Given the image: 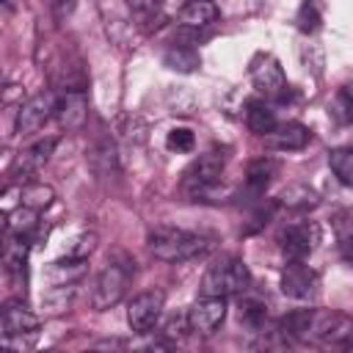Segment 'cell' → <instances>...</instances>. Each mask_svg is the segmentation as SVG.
Instances as JSON below:
<instances>
[{"mask_svg": "<svg viewBox=\"0 0 353 353\" xmlns=\"http://www.w3.org/2000/svg\"><path fill=\"white\" fill-rule=\"evenodd\" d=\"M212 237L210 234H199V232H188L179 226H154L146 234V245L149 254L160 262H188V259H199L212 248Z\"/></svg>", "mask_w": 353, "mask_h": 353, "instance_id": "cell-1", "label": "cell"}, {"mask_svg": "<svg viewBox=\"0 0 353 353\" xmlns=\"http://www.w3.org/2000/svg\"><path fill=\"white\" fill-rule=\"evenodd\" d=\"M132 273H135V262H132V259H127V256H113V259L102 268V273L97 276V281H94V295H91L94 309H97V312L113 309V306L124 298V292H127V287H130V281H132Z\"/></svg>", "mask_w": 353, "mask_h": 353, "instance_id": "cell-2", "label": "cell"}, {"mask_svg": "<svg viewBox=\"0 0 353 353\" xmlns=\"http://www.w3.org/2000/svg\"><path fill=\"white\" fill-rule=\"evenodd\" d=\"M251 287V273L245 268L243 259L237 256H221L215 265L207 268L204 279H201V292L204 295H243Z\"/></svg>", "mask_w": 353, "mask_h": 353, "instance_id": "cell-3", "label": "cell"}, {"mask_svg": "<svg viewBox=\"0 0 353 353\" xmlns=\"http://www.w3.org/2000/svg\"><path fill=\"white\" fill-rule=\"evenodd\" d=\"M320 243V226L314 221H298L279 232V248L287 259H306Z\"/></svg>", "mask_w": 353, "mask_h": 353, "instance_id": "cell-4", "label": "cell"}, {"mask_svg": "<svg viewBox=\"0 0 353 353\" xmlns=\"http://www.w3.org/2000/svg\"><path fill=\"white\" fill-rule=\"evenodd\" d=\"M55 102H58V97L52 91H39L30 99H25L17 110V132L19 135L39 132L55 116Z\"/></svg>", "mask_w": 353, "mask_h": 353, "instance_id": "cell-5", "label": "cell"}, {"mask_svg": "<svg viewBox=\"0 0 353 353\" xmlns=\"http://www.w3.org/2000/svg\"><path fill=\"white\" fill-rule=\"evenodd\" d=\"M223 165H226V154L221 149H210L204 152L188 171H185V188L193 193V196H201L207 193L223 174Z\"/></svg>", "mask_w": 353, "mask_h": 353, "instance_id": "cell-6", "label": "cell"}, {"mask_svg": "<svg viewBox=\"0 0 353 353\" xmlns=\"http://www.w3.org/2000/svg\"><path fill=\"white\" fill-rule=\"evenodd\" d=\"M223 320H226V298H221V295H204L201 292V298L193 301L188 309L190 331L201 334V336L215 334Z\"/></svg>", "mask_w": 353, "mask_h": 353, "instance_id": "cell-7", "label": "cell"}, {"mask_svg": "<svg viewBox=\"0 0 353 353\" xmlns=\"http://www.w3.org/2000/svg\"><path fill=\"white\" fill-rule=\"evenodd\" d=\"M163 303H165V295L160 290H146L141 295H135L127 306V323L135 334H149L160 314H163Z\"/></svg>", "mask_w": 353, "mask_h": 353, "instance_id": "cell-8", "label": "cell"}, {"mask_svg": "<svg viewBox=\"0 0 353 353\" xmlns=\"http://www.w3.org/2000/svg\"><path fill=\"white\" fill-rule=\"evenodd\" d=\"M317 287H320V276H317V270L303 265V259H290V265L281 270V292L295 301L314 298Z\"/></svg>", "mask_w": 353, "mask_h": 353, "instance_id": "cell-9", "label": "cell"}, {"mask_svg": "<svg viewBox=\"0 0 353 353\" xmlns=\"http://www.w3.org/2000/svg\"><path fill=\"white\" fill-rule=\"evenodd\" d=\"M55 121L61 130H83L88 121V99L83 88H66L55 102Z\"/></svg>", "mask_w": 353, "mask_h": 353, "instance_id": "cell-10", "label": "cell"}, {"mask_svg": "<svg viewBox=\"0 0 353 353\" xmlns=\"http://www.w3.org/2000/svg\"><path fill=\"white\" fill-rule=\"evenodd\" d=\"M248 74H251V83L256 85V91H262V94L273 97V94H281L287 88V77H284L281 63L273 55H268V52H259L251 61Z\"/></svg>", "mask_w": 353, "mask_h": 353, "instance_id": "cell-11", "label": "cell"}, {"mask_svg": "<svg viewBox=\"0 0 353 353\" xmlns=\"http://www.w3.org/2000/svg\"><path fill=\"white\" fill-rule=\"evenodd\" d=\"M39 328V317L28 309L25 301L19 298H11L3 303V342L8 345L14 336H25V334H33Z\"/></svg>", "mask_w": 353, "mask_h": 353, "instance_id": "cell-12", "label": "cell"}, {"mask_svg": "<svg viewBox=\"0 0 353 353\" xmlns=\"http://www.w3.org/2000/svg\"><path fill=\"white\" fill-rule=\"evenodd\" d=\"M55 146H58L55 138H44V141H36V143L19 149L17 157H14V163H11V176H17V179L33 176V174L50 160V154H52Z\"/></svg>", "mask_w": 353, "mask_h": 353, "instance_id": "cell-13", "label": "cell"}, {"mask_svg": "<svg viewBox=\"0 0 353 353\" xmlns=\"http://www.w3.org/2000/svg\"><path fill=\"white\" fill-rule=\"evenodd\" d=\"M265 138H268V143H270L273 149L298 152V149H303V146L309 143L312 132H309V127H303L301 121H284V124H276V130L268 132Z\"/></svg>", "mask_w": 353, "mask_h": 353, "instance_id": "cell-14", "label": "cell"}, {"mask_svg": "<svg viewBox=\"0 0 353 353\" xmlns=\"http://www.w3.org/2000/svg\"><path fill=\"white\" fill-rule=\"evenodd\" d=\"M218 6L215 0H188L182 8H179V25L185 28H210L215 19H218Z\"/></svg>", "mask_w": 353, "mask_h": 353, "instance_id": "cell-15", "label": "cell"}, {"mask_svg": "<svg viewBox=\"0 0 353 353\" xmlns=\"http://www.w3.org/2000/svg\"><path fill=\"white\" fill-rule=\"evenodd\" d=\"M245 124H248L251 132H256V135H268V132L276 130L279 119H276V110H273L268 102L254 99V102L245 105Z\"/></svg>", "mask_w": 353, "mask_h": 353, "instance_id": "cell-16", "label": "cell"}, {"mask_svg": "<svg viewBox=\"0 0 353 353\" xmlns=\"http://www.w3.org/2000/svg\"><path fill=\"white\" fill-rule=\"evenodd\" d=\"M279 204L292 210V212H306V210H314L320 204V196L309 185H287L279 193Z\"/></svg>", "mask_w": 353, "mask_h": 353, "instance_id": "cell-17", "label": "cell"}, {"mask_svg": "<svg viewBox=\"0 0 353 353\" xmlns=\"http://www.w3.org/2000/svg\"><path fill=\"white\" fill-rule=\"evenodd\" d=\"M163 63H165L168 69H174V72L188 74V72H196V69L201 66V55H199L193 47H188V44H171V47L163 52Z\"/></svg>", "mask_w": 353, "mask_h": 353, "instance_id": "cell-18", "label": "cell"}, {"mask_svg": "<svg viewBox=\"0 0 353 353\" xmlns=\"http://www.w3.org/2000/svg\"><path fill=\"white\" fill-rule=\"evenodd\" d=\"M276 171H279V163L273 160V157H256V160H251L248 163V171H245V185L254 190V193H262L268 185H270V179L276 176Z\"/></svg>", "mask_w": 353, "mask_h": 353, "instance_id": "cell-19", "label": "cell"}, {"mask_svg": "<svg viewBox=\"0 0 353 353\" xmlns=\"http://www.w3.org/2000/svg\"><path fill=\"white\" fill-rule=\"evenodd\" d=\"M39 221V210L19 204L17 210H6V234H22L30 237V232L36 229Z\"/></svg>", "mask_w": 353, "mask_h": 353, "instance_id": "cell-20", "label": "cell"}, {"mask_svg": "<svg viewBox=\"0 0 353 353\" xmlns=\"http://www.w3.org/2000/svg\"><path fill=\"white\" fill-rule=\"evenodd\" d=\"M328 165H331L334 176L342 185L353 188V146H336V149H331L328 152Z\"/></svg>", "mask_w": 353, "mask_h": 353, "instance_id": "cell-21", "label": "cell"}, {"mask_svg": "<svg viewBox=\"0 0 353 353\" xmlns=\"http://www.w3.org/2000/svg\"><path fill=\"white\" fill-rule=\"evenodd\" d=\"M52 199H55L52 188L41 185V182H33V185H22V188H19V204H25V207L44 210V207L52 204Z\"/></svg>", "mask_w": 353, "mask_h": 353, "instance_id": "cell-22", "label": "cell"}, {"mask_svg": "<svg viewBox=\"0 0 353 353\" xmlns=\"http://www.w3.org/2000/svg\"><path fill=\"white\" fill-rule=\"evenodd\" d=\"M240 323L259 331L265 325V317H268V306L259 301V298H240Z\"/></svg>", "mask_w": 353, "mask_h": 353, "instance_id": "cell-23", "label": "cell"}, {"mask_svg": "<svg viewBox=\"0 0 353 353\" xmlns=\"http://www.w3.org/2000/svg\"><path fill=\"white\" fill-rule=\"evenodd\" d=\"M334 232H336L339 251H342V256L347 259V256L353 254V215L339 212V215L334 218Z\"/></svg>", "mask_w": 353, "mask_h": 353, "instance_id": "cell-24", "label": "cell"}, {"mask_svg": "<svg viewBox=\"0 0 353 353\" xmlns=\"http://www.w3.org/2000/svg\"><path fill=\"white\" fill-rule=\"evenodd\" d=\"M72 298H74V284H55V287L47 292L44 303H47V309H50L52 314H61V312H66V309L72 306Z\"/></svg>", "mask_w": 353, "mask_h": 353, "instance_id": "cell-25", "label": "cell"}, {"mask_svg": "<svg viewBox=\"0 0 353 353\" xmlns=\"http://www.w3.org/2000/svg\"><path fill=\"white\" fill-rule=\"evenodd\" d=\"M165 146H168L171 152H193L196 135H193L188 127H174V130L168 132V138H165Z\"/></svg>", "mask_w": 353, "mask_h": 353, "instance_id": "cell-26", "label": "cell"}, {"mask_svg": "<svg viewBox=\"0 0 353 353\" xmlns=\"http://www.w3.org/2000/svg\"><path fill=\"white\" fill-rule=\"evenodd\" d=\"M295 22H298V28H301L303 33H314V30L320 28V11H317V6H314L312 0H306V3L298 8Z\"/></svg>", "mask_w": 353, "mask_h": 353, "instance_id": "cell-27", "label": "cell"}, {"mask_svg": "<svg viewBox=\"0 0 353 353\" xmlns=\"http://www.w3.org/2000/svg\"><path fill=\"white\" fill-rule=\"evenodd\" d=\"M188 331H190V323H188V314H185V317H171V320L163 325L160 334H163L165 339H174V336L179 339V336H185Z\"/></svg>", "mask_w": 353, "mask_h": 353, "instance_id": "cell-28", "label": "cell"}, {"mask_svg": "<svg viewBox=\"0 0 353 353\" xmlns=\"http://www.w3.org/2000/svg\"><path fill=\"white\" fill-rule=\"evenodd\" d=\"M47 6H50V14H52L58 22H63V19L72 17V11L77 8V0H47Z\"/></svg>", "mask_w": 353, "mask_h": 353, "instance_id": "cell-29", "label": "cell"}, {"mask_svg": "<svg viewBox=\"0 0 353 353\" xmlns=\"http://www.w3.org/2000/svg\"><path fill=\"white\" fill-rule=\"evenodd\" d=\"M339 108H342V110H347V113H345V119H347V121H353V83H347V85L339 91Z\"/></svg>", "mask_w": 353, "mask_h": 353, "instance_id": "cell-30", "label": "cell"}, {"mask_svg": "<svg viewBox=\"0 0 353 353\" xmlns=\"http://www.w3.org/2000/svg\"><path fill=\"white\" fill-rule=\"evenodd\" d=\"M132 8H138V11H157L165 0H127Z\"/></svg>", "mask_w": 353, "mask_h": 353, "instance_id": "cell-31", "label": "cell"}, {"mask_svg": "<svg viewBox=\"0 0 353 353\" xmlns=\"http://www.w3.org/2000/svg\"><path fill=\"white\" fill-rule=\"evenodd\" d=\"M14 3H17V0H3V6H6V11H11V8H14Z\"/></svg>", "mask_w": 353, "mask_h": 353, "instance_id": "cell-32", "label": "cell"}, {"mask_svg": "<svg viewBox=\"0 0 353 353\" xmlns=\"http://www.w3.org/2000/svg\"><path fill=\"white\" fill-rule=\"evenodd\" d=\"M347 262H350V265H353V254H350V256H347Z\"/></svg>", "mask_w": 353, "mask_h": 353, "instance_id": "cell-33", "label": "cell"}]
</instances>
